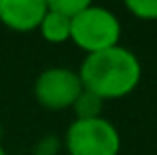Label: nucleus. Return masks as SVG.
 I'll return each mask as SVG.
<instances>
[{
    "instance_id": "8",
    "label": "nucleus",
    "mask_w": 157,
    "mask_h": 155,
    "mask_svg": "<svg viewBox=\"0 0 157 155\" xmlns=\"http://www.w3.org/2000/svg\"><path fill=\"white\" fill-rule=\"evenodd\" d=\"M123 2L134 17L144 19V21L157 19V0H123Z\"/></svg>"
},
{
    "instance_id": "1",
    "label": "nucleus",
    "mask_w": 157,
    "mask_h": 155,
    "mask_svg": "<svg viewBox=\"0 0 157 155\" xmlns=\"http://www.w3.org/2000/svg\"><path fill=\"white\" fill-rule=\"evenodd\" d=\"M140 77V60L121 45L98 53H89L78 70L83 89L94 91L102 100H117L130 96L138 87Z\"/></svg>"
},
{
    "instance_id": "10",
    "label": "nucleus",
    "mask_w": 157,
    "mask_h": 155,
    "mask_svg": "<svg viewBox=\"0 0 157 155\" xmlns=\"http://www.w3.org/2000/svg\"><path fill=\"white\" fill-rule=\"evenodd\" d=\"M59 151V140L55 136H45L34 145V155H57Z\"/></svg>"
},
{
    "instance_id": "3",
    "label": "nucleus",
    "mask_w": 157,
    "mask_h": 155,
    "mask_svg": "<svg viewBox=\"0 0 157 155\" xmlns=\"http://www.w3.org/2000/svg\"><path fill=\"white\" fill-rule=\"evenodd\" d=\"M70 155H119L121 136L117 128L104 119H75L66 132Z\"/></svg>"
},
{
    "instance_id": "11",
    "label": "nucleus",
    "mask_w": 157,
    "mask_h": 155,
    "mask_svg": "<svg viewBox=\"0 0 157 155\" xmlns=\"http://www.w3.org/2000/svg\"><path fill=\"white\" fill-rule=\"evenodd\" d=\"M0 155H6V153H4V149H2V145H0Z\"/></svg>"
},
{
    "instance_id": "9",
    "label": "nucleus",
    "mask_w": 157,
    "mask_h": 155,
    "mask_svg": "<svg viewBox=\"0 0 157 155\" xmlns=\"http://www.w3.org/2000/svg\"><path fill=\"white\" fill-rule=\"evenodd\" d=\"M45 2H47L49 11L68 15V17H75L77 13L85 11L87 6H91V0H45Z\"/></svg>"
},
{
    "instance_id": "5",
    "label": "nucleus",
    "mask_w": 157,
    "mask_h": 155,
    "mask_svg": "<svg viewBox=\"0 0 157 155\" xmlns=\"http://www.w3.org/2000/svg\"><path fill=\"white\" fill-rule=\"evenodd\" d=\"M45 0H0V21L15 32H32L47 15Z\"/></svg>"
},
{
    "instance_id": "2",
    "label": "nucleus",
    "mask_w": 157,
    "mask_h": 155,
    "mask_svg": "<svg viewBox=\"0 0 157 155\" xmlns=\"http://www.w3.org/2000/svg\"><path fill=\"white\" fill-rule=\"evenodd\" d=\"M121 38V21L104 6H87L70 17V41L87 53L117 47Z\"/></svg>"
},
{
    "instance_id": "4",
    "label": "nucleus",
    "mask_w": 157,
    "mask_h": 155,
    "mask_svg": "<svg viewBox=\"0 0 157 155\" xmlns=\"http://www.w3.org/2000/svg\"><path fill=\"white\" fill-rule=\"evenodd\" d=\"M81 91H83V85H81L78 72L70 68H62V66L43 70L34 83L36 100L49 110L72 108Z\"/></svg>"
},
{
    "instance_id": "6",
    "label": "nucleus",
    "mask_w": 157,
    "mask_h": 155,
    "mask_svg": "<svg viewBox=\"0 0 157 155\" xmlns=\"http://www.w3.org/2000/svg\"><path fill=\"white\" fill-rule=\"evenodd\" d=\"M38 30L47 43H53V45L66 43V41H70V17L55 13V11H47Z\"/></svg>"
},
{
    "instance_id": "7",
    "label": "nucleus",
    "mask_w": 157,
    "mask_h": 155,
    "mask_svg": "<svg viewBox=\"0 0 157 155\" xmlns=\"http://www.w3.org/2000/svg\"><path fill=\"white\" fill-rule=\"evenodd\" d=\"M102 108H104V100L87 89H83L72 104L77 119H98V117H102Z\"/></svg>"
},
{
    "instance_id": "12",
    "label": "nucleus",
    "mask_w": 157,
    "mask_h": 155,
    "mask_svg": "<svg viewBox=\"0 0 157 155\" xmlns=\"http://www.w3.org/2000/svg\"><path fill=\"white\" fill-rule=\"evenodd\" d=\"M0 138H2V123H0Z\"/></svg>"
}]
</instances>
